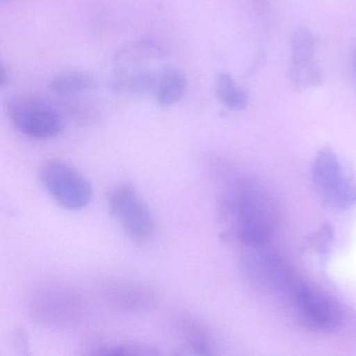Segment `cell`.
<instances>
[{
  "instance_id": "cell-1",
  "label": "cell",
  "mask_w": 356,
  "mask_h": 356,
  "mask_svg": "<svg viewBox=\"0 0 356 356\" xmlns=\"http://www.w3.org/2000/svg\"><path fill=\"white\" fill-rule=\"evenodd\" d=\"M278 214L270 193L255 181H233L222 193L220 216L239 245L268 243L278 226Z\"/></svg>"
},
{
  "instance_id": "cell-2",
  "label": "cell",
  "mask_w": 356,
  "mask_h": 356,
  "mask_svg": "<svg viewBox=\"0 0 356 356\" xmlns=\"http://www.w3.org/2000/svg\"><path fill=\"white\" fill-rule=\"evenodd\" d=\"M165 58L163 49L151 40L127 45L116 54L112 86L118 92L153 95Z\"/></svg>"
},
{
  "instance_id": "cell-3",
  "label": "cell",
  "mask_w": 356,
  "mask_h": 356,
  "mask_svg": "<svg viewBox=\"0 0 356 356\" xmlns=\"http://www.w3.org/2000/svg\"><path fill=\"white\" fill-rule=\"evenodd\" d=\"M312 182L323 205L333 211L356 206V181L331 147L316 154L312 164Z\"/></svg>"
},
{
  "instance_id": "cell-4",
  "label": "cell",
  "mask_w": 356,
  "mask_h": 356,
  "mask_svg": "<svg viewBox=\"0 0 356 356\" xmlns=\"http://www.w3.org/2000/svg\"><path fill=\"white\" fill-rule=\"evenodd\" d=\"M286 295L298 318L312 330L331 332L343 323V306L316 285L296 279Z\"/></svg>"
},
{
  "instance_id": "cell-5",
  "label": "cell",
  "mask_w": 356,
  "mask_h": 356,
  "mask_svg": "<svg viewBox=\"0 0 356 356\" xmlns=\"http://www.w3.org/2000/svg\"><path fill=\"white\" fill-rule=\"evenodd\" d=\"M268 243L241 245V268L245 279L268 293H286L296 280L295 275L278 252Z\"/></svg>"
},
{
  "instance_id": "cell-6",
  "label": "cell",
  "mask_w": 356,
  "mask_h": 356,
  "mask_svg": "<svg viewBox=\"0 0 356 356\" xmlns=\"http://www.w3.org/2000/svg\"><path fill=\"white\" fill-rule=\"evenodd\" d=\"M39 180L47 193L65 209H84L92 200V186L89 181L62 160L45 161L39 170Z\"/></svg>"
},
{
  "instance_id": "cell-7",
  "label": "cell",
  "mask_w": 356,
  "mask_h": 356,
  "mask_svg": "<svg viewBox=\"0 0 356 356\" xmlns=\"http://www.w3.org/2000/svg\"><path fill=\"white\" fill-rule=\"evenodd\" d=\"M8 114L16 130L29 138H53L64 129L59 110L38 97H14L8 104Z\"/></svg>"
},
{
  "instance_id": "cell-8",
  "label": "cell",
  "mask_w": 356,
  "mask_h": 356,
  "mask_svg": "<svg viewBox=\"0 0 356 356\" xmlns=\"http://www.w3.org/2000/svg\"><path fill=\"white\" fill-rule=\"evenodd\" d=\"M109 209L129 237L145 243L154 236L155 218L149 204L132 185H120L109 195Z\"/></svg>"
},
{
  "instance_id": "cell-9",
  "label": "cell",
  "mask_w": 356,
  "mask_h": 356,
  "mask_svg": "<svg viewBox=\"0 0 356 356\" xmlns=\"http://www.w3.org/2000/svg\"><path fill=\"white\" fill-rule=\"evenodd\" d=\"M30 309L37 322L49 327H64L82 318L85 303L74 289L49 285L32 296Z\"/></svg>"
},
{
  "instance_id": "cell-10",
  "label": "cell",
  "mask_w": 356,
  "mask_h": 356,
  "mask_svg": "<svg viewBox=\"0 0 356 356\" xmlns=\"http://www.w3.org/2000/svg\"><path fill=\"white\" fill-rule=\"evenodd\" d=\"M289 78L293 86L302 90L322 82V72L316 62V40L306 26L297 29L291 37Z\"/></svg>"
},
{
  "instance_id": "cell-11",
  "label": "cell",
  "mask_w": 356,
  "mask_h": 356,
  "mask_svg": "<svg viewBox=\"0 0 356 356\" xmlns=\"http://www.w3.org/2000/svg\"><path fill=\"white\" fill-rule=\"evenodd\" d=\"M112 307L124 312H145L155 307L157 296L151 287L132 281H113L104 287Z\"/></svg>"
},
{
  "instance_id": "cell-12",
  "label": "cell",
  "mask_w": 356,
  "mask_h": 356,
  "mask_svg": "<svg viewBox=\"0 0 356 356\" xmlns=\"http://www.w3.org/2000/svg\"><path fill=\"white\" fill-rule=\"evenodd\" d=\"M177 332L183 346L191 353L213 355L216 343L211 332L201 321L189 314H183L177 321Z\"/></svg>"
},
{
  "instance_id": "cell-13",
  "label": "cell",
  "mask_w": 356,
  "mask_h": 356,
  "mask_svg": "<svg viewBox=\"0 0 356 356\" xmlns=\"http://www.w3.org/2000/svg\"><path fill=\"white\" fill-rule=\"evenodd\" d=\"M188 87L186 76L180 68L166 66L160 74L154 99L162 107L176 105L184 97Z\"/></svg>"
},
{
  "instance_id": "cell-14",
  "label": "cell",
  "mask_w": 356,
  "mask_h": 356,
  "mask_svg": "<svg viewBox=\"0 0 356 356\" xmlns=\"http://www.w3.org/2000/svg\"><path fill=\"white\" fill-rule=\"evenodd\" d=\"M97 79L84 70H66L54 76L49 83V90L59 97H70L95 90Z\"/></svg>"
},
{
  "instance_id": "cell-15",
  "label": "cell",
  "mask_w": 356,
  "mask_h": 356,
  "mask_svg": "<svg viewBox=\"0 0 356 356\" xmlns=\"http://www.w3.org/2000/svg\"><path fill=\"white\" fill-rule=\"evenodd\" d=\"M216 95L220 103L231 110H243L249 103L248 93L228 72H220L216 79Z\"/></svg>"
},
{
  "instance_id": "cell-16",
  "label": "cell",
  "mask_w": 356,
  "mask_h": 356,
  "mask_svg": "<svg viewBox=\"0 0 356 356\" xmlns=\"http://www.w3.org/2000/svg\"><path fill=\"white\" fill-rule=\"evenodd\" d=\"M93 355H158L160 351L145 343L133 341H106L92 347Z\"/></svg>"
},
{
  "instance_id": "cell-17",
  "label": "cell",
  "mask_w": 356,
  "mask_h": 356,
  "mask_svg": "<svg viewBox=\"0 0 356 356\" xmlns=\"http://www.w3.org/2000/svg\"><path fill=\"white\" fill-rule=\"evenodd\" d=\"M332 241V229H331V227L324 226L310 239L309 247L314 251L318 252L321 256H325L328 253Z\"/></svg>"
},
{
  "instance_id": "cell-18",
  "label": "cell",
  "mask_w": 356,
  "mask_h": 356,
  "mask_svg": "<svg viewBox=\"0 0 356 356\" xmlns=\"http://www.w3.org/2000/svg\"><path fill=\"white\" fill-rule=\"evenodd\" d=\"M9 82V72L3 64H1V70H0V86L5 87Z\"/></svg>"
},
{
  "instance_id": "cell-19",
  "label": "cell",
  "mask_w": 356,
  "mask_h": 356,
  "mask_svg": "<svg viewBox=\"0 0 356 356\" xmlns=\"http://www.w3.org/2000/svg\"><path fill=\"white\" fill-rule=\"evenodd\" d=\"M3 1H7V0H3Z\"/></svg>"
}]
</instances>
